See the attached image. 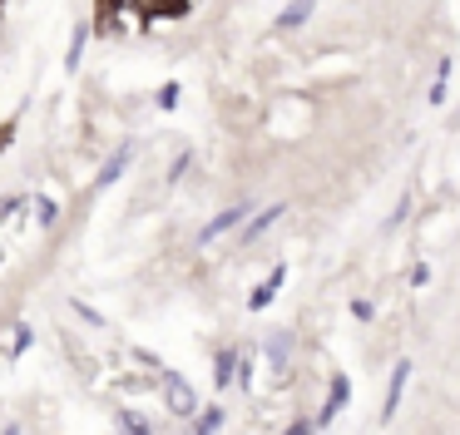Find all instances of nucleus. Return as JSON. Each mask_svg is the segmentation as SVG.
<instances>
[{
	"mask_svg": "<svg viewBox=\"0 0 460 435\" xmlns=\"http://www.w3.org/2000/svg\"><path fill=\"white\" fill-rule=\"evenodd\" d=\"M164 405L173 415H183V421H193V411H199V395H193V386L179 371H164Z\"/></svg>",
	"mask_w": 460,
	"mask_h": 435,
	"instance_id": "nucleus-1",
	"label": "nucleus"
},
{
	"mask_svg": "<svg viewBox=\"0 0 460 435\" xmlns=\"http://www.w3.org/2000/svg\"><path fill=\"white\" fill-rule=\"evenodd\" d=\"M252 213V198H238V203H233V208H223V213H213L208 218V223H203L199 227V243L203 247H208L213 243V237H223V233H233V227H238L243 223V218H248Z\"/></svg>",
	"mask_w": 460,
	"mask_h": 435,
	"instance_id": "nucleus-2",
	"label": "nucleus"
},
{
	"mask_svg": "<svg viewBox=\"0 0 460 435\" xmlns=\"http://www.w3.org/2000/svg\"><path fill=\"white\" fill-rule=\"evenodd\" d=\"M406 381H411V361L401 356L396 361V371H391V386H386V401H381V421L391 425V415L401 411V395H406Z\"/></svg>",
	"mask_w": 460,
	"mask_h": 435,
	"instance_id": "nucleus-3",
	"label": "nucleus"
},
{
	"mask_svg": "<svg viewBox=\"0 0 460 435\" xmlns=\"http://www.w3.org/2000/svg\"><path fill=\"white\" fill-rule=\"evenodd\" d=\"M347 395H351V381H347V376H332V386H327V405H322V411H317V421H312V425H317V431H322V425H332V421H337V411H341V405H347Z\"/></svg>",
	"mask_w": 460,
	"mask_h": 435,
	"instance_id": "nucleus-4",
	"label": "nucleus"
},
{
	"mask_svg": "<svg viewBox=\"0 0 460 435\" xmlns=\"http://www.w3.org/2000/svg\"><path fill=\"white\" fill-rule=\"evenodd\" d=\"M282 213H288V203H268V208H262V213H252V218H243V223H238V227H243V243H258V237H262V233H268V227H272V223H278V218H282Z\"/></svg>",
	"mask_w": 460,
	"mask_h": 435,
	"instance_id": "nucleus-5",
	"label": "nucleus"
},
{
	"mask_svg": "<svg viewBox=\"0 0 460 435\" xmlns=\"http://www.w3.org/2000/svg\"><path fill=\"white\" fill-rule=\"evenodd\" d=\"M268 361L278 376H288V361H292V332H272L268 336Z\"/></svg>",
	"mask_w": 460,
	"mask_h": 435,
	"instance_id": "nucleus-6",
	"label": "nucleus"
},
{
	"mask_svg": "<svg viewBox=\"0 0 460 435\" xmlns=\"http://www.w3.org/2000/svg\"><path fill=\"white\" fill-rule=\"evenodd\" d=\"M129 158H134V144H119V148H114V154H110V164L100 168V178H94V183H100V188H110L114 178H119L124 168H129Z\"/></svg>",
	"mask_w": 460,
	"mask_h": 435,
	"instance_id": "nucleus-7",
	"label": "nucleus"
},
{
	"mask_svg": "<svg viewBox=\"0 0 460 435\" xmlns=\"http://www.w3.org/2000/svg\"><path fill=\"white\" fill-rule=\"evenodd\" d=\"M233 371H238V346H223V351L213 356V381H218V391L233 386Z\"/></svg>",
	"mask_w": 460,
	"mask_h": 435,
	"instance_id": "nucleus-8",
	"label": "nucleus"
},
{
	"mask_svg": "<svg viewBox=\"0 0 460 435\" xmlns=\"http://www.w3.org/2000/svg\"><path fill=\"white\" fill-rule=\"evenodd\" d=\"M282 277H288V267H272V277H268V282H262V287H258V292H252V297H248V306H252V312H262V306H268V302H272V297H278V292H282Z\"/></svg>",
	"mask_w": 460,
	"mask_h": 435,
	"instance_id": "nucleus-9",
	"label": "nucleus"
},
{
	"mask_svg": "<svg viewBox=\"0 0 460 435\" xmlns=\"http://www.w3.org/2000/svg\"><path fill=\"white\" fill-rule=\"evenodd\" d=\"M312 10H317V0H292V5L278 15V30H297V25H307Z\"/></svg>",
	"mask_w": 460,
	"mask_h": 435,
	"instance_id": "nucleus-10",
	"label": "nucleus"
},
{
	"mask_svg": "<svg viewBox=\"0 0 460 435\" xmlns=\"http://www.w3.org/2000/svg\"><path fill=\"white\" fill-rule=\"evenodd\" d=\"M223 425V405H199V411H193V431L199 435H213Z\"/></svg>",
	"mask_w": 460,
	"mask_h": 435,
	"instance_id": "nucleus-11",
	"label": "nucleus"
},
{
	"mask_svg": "<svg viewBox=\"0 0 460 435\" xmlns=\"http://www.w3.org/2000/svg\"><path fill=\"white\" fill-rule=\"evenodd\" d=\"M84 45H90V25H80V30H75V40H70V55H65V69H80V59H84Z\"/></svg>",
	"mask_w": 460,
	"mask_h": 435,
	"instance_id": "nucleus-12",
	"label": "nucleus"
},
{
	"mask_svg": "<svg viewBox=\"0 0 460 435\" xmlns=\"http://www.w3.org/2000/svg\"><path fill=\"white\" fill-rule=\"evenodd\" d=\"M31 203H35V193H11V198H0V218H21Z\"/></svg>",
	"mask_w": 460,
	"mask_h": 435,
	"instance_id": "nucleus-13",
	"label": "nucleus"
},
{
	"mask_svg": "<svg viewBox=\"0 0 460 435\" xmlns=\"http://www.w3.org/2000/svg\"><path fill=\"white\" fill-rule=\"evenodd\" d=\"M446 79H450V59H440V79L430 84V104H446Z\"/></svg>",
	"mask_w": 460,
	"mask_h": 435,
	"instance_id": "nucleus-14",
	"label": "nucleus"
},
{
	"mask_svg": "<svg viewBox=\"0 0 460 435\" xmlns=\"http://www.w3.org/2000/svg\"><path fill=\"white\" fill-rule=\"evenodd\" d=\"M35 203H40V227L60 223V203H50V198H35Z\"/></svg>",
	"mask_w": 460,
	"mask_h": 435,
	"instance_id": "nucleus-15",
	"label": "nucleus"
},
{
	"mask_svg": "<svg viewBox=\"0 0 460 435\" xmlns=\"http://www.w3.org/2000/svg\"><path fill=\"white\" fill-rule=\"evenodd\" d=\"M233 381H238V386H252V356L238 351V371H233Z\"/></svg>",
	"mask_w": 460,
	"mask_h": 435,
	"instance_id": "nucleus-16",
	"label": "nucleus"
},
{
	"mask_svg": "<svg viewBox=\"0 0 460 435\" xmlns=\"http://www.w3.org/2000/svg\"><path fill=\"white\" fill-rule=\"evenodd\" d=\"M119 425H124V431H149V421H144V415H134V411H119Z\"/></svg>",
	"mask_w": 460,
	"mask_h": 435,
	"instance_id": "nucleus-17",
	"label": "nucleus"
},
{
	"mask_svg": "<svg viewBox=\"0 0 460 435\" xmlns=\"http://www.w3.org/2000/svg\"><path fill=\"white\" fill-rule=\"evenodd\" d=\"M179 94H183L179 84H164V89H159V94H154V99H159V109H173V104H179Z\"/></svg>",
	"mask_w": 460,
	"mask_h": 435,
	"instance_id": "nucleus-18",
	"label": "nucleus"
},
{
	"mask_svg": "<svg viewBox=\"0 0 460 435\" xmlns=\"http://www.w3.org/2000/svg\"><path fill=\"white\" fill-rule=\"evenodd\" d=\"M189 158H193V154H179V158L169 164V183H179V178L189 173Z\"/></svg>",
	"mask_w": 460,
	"mask_h": 435,
	"instance_id": "nucleus-19",
	"label": "nucleus"
},
{
	"mask_svg": "<svg viewBox=\"0 0 460 435\" xmlns=\"http://www.w3.org/2000/svg\"><path fill=\"white\" fill-rule=\"evenodd\" d=\"M371 312H376V306H371L367 297H357V302H351V316H357V322H371Z\"/></svg>",
	"mask_w": 460,
	"mask_h": 435,
	"instance_id": "nucleus-20",
	"label": "nucleus"
},
{
	"mask_svg": "<svg viewBox=\"0 0 460 435\" xmlns=\"http://www.w3.org/2000/svg\"><path fill=\"white\" fill-rule=\"evenodd\" d=\"M11 138H15V119H5V124H0V154L11 148Z\"/></svg>",
	"mask_w": 460,
	"mask_h": 435,
	"instance_id": "nucleus-21",
	"label": "nucleus"
},
{
	"mask_svg": "<svg viewBox=\"0 0 460 435\" xmlns=\"http://www.w3.org/2000/svg\"><path fill=\"white\" fill-rule=\"evenodd\" d=\"M411 282L426 287V282H430V267H426V262H416V267H411Z\"/></svg>",
	"mask_w": 460,
	"mask_h": 435,
	"instance_id": "nucleus-22",
	"label": "nucleus"
},
{
	"mask_svg": "<svg viewBox=\"0 0 460 435\" xmlns=\"http://www.w3.org/2000/svg\"><path fill=\"white\" fill-rule=\"evenodd\" d=\"M134 356H139V366H149V371H159V356H154V351H144V346H139Z\"/></svg>",
	"mask_w": 460,
	"mask_h": 435,
	"instance_id": "nucleus-23",
	"label": "nucleus"
},
{
	"mask_svg": "<svg viewBox=\"0 0 460 435\" xmlns=\"http://www.w3.org/2000/svg\"><path fill=\"white\" fill-rule=\"evenodd\" d=\"M124 5H129V0H104V10H124Z\"/></svg>",
	"mask_w": 460,
	"mask_h": 435,
	"instance_id": "nucleus-24",
	"label": "nucleus"
},
{
	"mask_svg": "<svg viewBox=\"0 0 460 435\" xmlns=\"http://www.w3.org/2000/svg\"><path fill=\"white\" fill-rule=\"evenodd\" d=\"M0 257H5V253H0Z\"/></svg>",
	"mask_w": 460,
	"mask_h": 435,
	"instance_id": "nucleus-25",
	"label": "nucleus"
}]
</instances>
